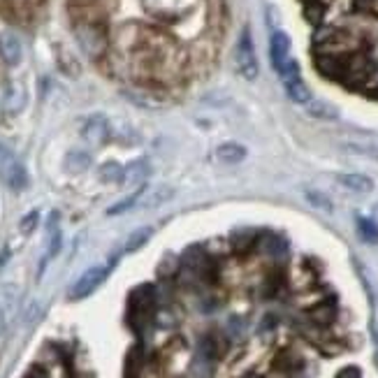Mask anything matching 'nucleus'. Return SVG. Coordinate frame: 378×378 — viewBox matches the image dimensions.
<instances>
[{
  "mask_svg": "<svg viewBox=\"0 0 378 378\" xmlns=\"http://www.w3.org/2000/svg\"><path fill=\"white\" fill-rule=\"evenodd\" d=\"M235 63H237V70L242 74L244 79L253 81L258 77V56H256V47H253V40H251V33L249 31H242V35L237 40V49H235Z\"/></svg>",
  "mask_w": 378,
  "mask_h": 378,
  "instance_id": "f257e3e1",
  "label": "nucleus"
},
{
  "mask_svg": "<svg viewBox=\"0 0 378 378\" xmlns=\"http://www.w3.org/2000/svg\"><path fill=\"white\" fill-rule=\"evenodd\" d=\"M107 277H109L107 265H95V267H91V270H86L70 288V299L77 302V299L88 297V295H93L102 284H105Z\"/></svg>",
  "mask_w": 378,
  "mask_h": 378,
  "instance_id": "f03ea898",
  "label": "nucleus"
},
{
  "mask_svg": "<svg viewBox=\"0 0 378 378\" xmlns=\"http://www.w3.org/2000/svg\"><path fill=\"white\" fill-rule=\"evenodd\" d=\"M279 74L284 77L286 93L293 102H297V105H309V102H311V91H309V86L304 84V79L299 77V65L295 63L293 58L288 60V65Z\"/></svg>",
  "mask_w": 378,
  "mask_h": 378,
  "instance_id": "7ed1b4c3",
  "label": "nucleus"
},
{
  "mask_svg": "<svg viewBox=\"0 0 378 378\" xmlns=\"http://www.w3.org/2000/svg\"><path fill=\"white\" fill-rule=\"evenodd\" d=\"M17 309H19V288L12 284L0 286V336L8 332Z\"/></svg>",
  "mask_w": 378,
  "mask_h": 378,
  "instance_id": "20e7f679",
  "label": "nucleus"
},
{
  "mask_svg": "<svg viewBox=\"0 0 378 378\" xmlns=\"http://www.w3.org/2000/svg\"><path fill=\"white\" fill-rule=\"evenodd\" d=\"M74 35H77L81 49H84L88 56H100L102 51H105V35H102V31L98 26L93 24H81L77 26V31H74Z\"/></svg>",
  "mask_w": 378,
  "mask_h": 378,
  "instance_id": "39448f33",
  "label": "nucleus"
},
{
  "mask_svg": "<svg viewBox=\"0 0 378 378\" xmlns=\"http://www.w3.org/2000/svg\"><path fill=\"white\" fill-rule=\"evenodd\" d=\"M270 58H272V65L274 70L281 72L284 67L288 65V60H290V38L286 35V33L277 31L270 40Z\"/></svg>",
  "mask_w": 378,
  "mask_h": 378,
  "instance_id": "423d86ee",
  "label": "nucleus"
},
{
  "mask_svg": "<svg viewBox=\"0 0 378 378\" xmlns=\"http://www.w3.org/2000/svg\"><path fill=\"white\" fill-rule=\"evenodd\" d=\"M174 197V188L170 183H158L154 188H147L144 193H140V200H137V207L142 209H156L161 204L170 202Z\"/></svg>",
  "mask_w": 378,
  "mask_h": 378,
  "instance_id": "0eeeda50",
  "label": "nucleus"
},
{
  "mask_svg": "<svg viewBox=\"0 0 378 378\" xmlns=\"http://www.w3.org/2000/svg\"><path fill=\"white\" fill-rule=\"evenodd\" d=\"M81 135L88 144L98 147V144H105L109 137V123L102 114H93L91 119H86L84 128H81Z\"/></svg>",
  "mask_w": 378,
  "mask_h": 378,
  "instance_id": "6e6552de",
  "label": "nucleus"
},
{
  "mask_svg": "<svg viewBox=\"0 0 378 378\" xmlns=\"http://www.w3.org/2000/svg\"><path fill=\"white\" fill-rule=\"evenodd\" d=\"M22 56H24V49L15 33H0V58L10 67H15L22 63Z\"/></svg>",
  "mask_w": 378,
  "mask_h": 378,
  "instance_id": "1a4fd4ad",
  "label": "nucleus"
},
{
  "mask_svg": "<svg viewBox=\"0 0 378 378\" xmlns=\"http://www.w3.org/2000/svg\"><path fill=\"white\" fill-rule=\"evenodd\" d=\"M211 158H214L218 165H237L246 158V149L237 142H225L214 149Z\"/></svg>",
  "mask_w": 378,
  "mask_h": 378,
  "instance_id": "9d476101",
  "label": "nucleus"
},
{
  "mask_svg": "<svg viewBox=\"0 0 378 378\" xmlns=\"http://www.w3.org/2000/svg\"><path fill=\"white\" fill-rule=\"evenodd\" d=\"M336 181H339L343 188L353 190V193H371V190H374V181H371L367 174H357V172H353V174H339Z\"/></svg>",
  "mask_w": 378,
  "mask_h": 378,
  "instance_id": "9b49d317",
  "label": "nucleus"
},
{
  "mask_svg": "<svg viewBox=\"0 0 378 378\" xmlns=\"http://www.w3.org/2000/svg\"><path fill=\"white\" fill-rule=\"evenodd\" d=\"M149 163L147 161H135L123 167V176H121V183L126 186H133V183H142L144 179L149 176Z\"/></svg>",
  "mask_w": 378,
  "mask_h": 378,
  "instance_id": "f8f14e48",
  "label": "nucleus"
},
{
  "mask_svg": "<svg viewBox=\"0 0 378 378\" xmlns=\"http://www.w3.org/2000/svg\"><path fill=\"white\" fill-rule=\"evenodd\" d=\"M91 167V156L86 154V151H70V154L65 156V170L70 172V174H81V172H86Z\"/></svg>",
  "mask_w": 378,
  "mask_h": 378,
  "instance_id": "ddd939ff",
  "label": "nucleus"
},
{
  "mask_svg": "<svg viewBox=\"0 0 378 378\" xmlns=\"http://www.w3.org/2000/svg\"><path fill=\"white\" fill-rule=\"evenodd\" d=\"M357 232H360L362 242L367 244H378V225L371 221V218H364V216H357Z\"/></svg>",
  "mask_w": 378,
  "mask_h": 378,
  "instance_id": "4468645a",
  "label": "nucleus"
},
{
  "mask_svg": "<svg viewBox=\"0 0 378 378\" xmlns=\"http://www.w3.org/2000/svg\"><path fill=\"white\" fill-rule=\"evenodd\" d=\"M151 235H154V228H140V230H135L133 235L128 237V242H126V253H135V251H140L144 244L149 242Z\"/></svg>",
  "mask_w": 378,
  "mask_h": 378,
  "instance_id": "2eb2a0df",
  "label": "nucleus"
},
{
  "mask_svg": "<svg viewBox=\"0 0 378 378\" xmlns=\"http://www.w3.org/2000/svg\"><path fill=\"white\" fill-rule=\"evenodd\" d=\"M309 109V114L315 116V119H336L339 116V112H336V107H332L329 102H320V100H315V102H309L306 105Z\"/></svg>",
  "mask_w": 378,
  "mask_h": 378,
  "instance_id": "dca6fc26",
  "label": "nucleus"
},
{
  "mask_svg": "<svg viewBox=\"0 0 378 378\" xmlns=\"http://www.w3.org/2000/svg\"><path fill=\"white\" fill-rule=\"evenodd\" d=\"M311 320L318 322V325H329V322L334 320V309L329 304H320L311 309Z\"/></svg>",
  "mask_w": 378,
  "mask_h": 378,
  "instance_id": "f3484780",
  "label": "nucleus"
},
{
  "mask_svg": "<svg viewBox=\"0 0 378 378\" xmlns=\"http://www.w3.org/2000/svg\"><path fill=\"white\" fill-rule=\"evenodd\" d=\"M121 176H123V167H121V165L107 163V165H102V167H100V179H102V181H121Z\"/></svg>",
  "mask_w": 378,
  "mask_h": 378,
  "instance_id": "a211bd4d",
  "label": "nucleus"
},
{
  "mask_svg": "<svg viewBox=\"0 0 378 378\" xmlns=\"http://www.w3.org/2000/svg\"><path fill=\"white\" fill-rule=\"evenodd\" d=\"M343 149H346L348 154H362L378 161V147H374V144H346Z\"/></svg>",
  "mask_w": 378,
  "mask_h": 378,
  "instance_id": "6ab92c4d",
  "label": "nucleus"
},
{
  "mask_svg": "<svg viewBox=\"0 0 378 378\" xmlns=\"http://www.w3.org/2000/svg\"><path fill=\"white\" fill-rule=\"evenodd\" d=\"M306 200L318 209H325V211H332V202L327 200L325 195L318 193V190H306Z\"/></svg>",
  "mask_w": 378,
  "mask_h": 378,
  "instance_id": "aec40b11",
  "label": "nucleus"
},
{
  "mask_svg": "<svg viewBox=\"0 0 378 378\" xmlns=\"http://www.w3.org/2000/svg\"><path fill=\"white\" fill-rule=\"evenodd\" d=\"M15 163H19L15 158V154H12L5 144H0V174H5V172H8Z\"/></svg>",
  "mask_w": 378,
  "mask_h": 378,
  "instance_id": "412c9836",
  "label": "nucleus"
},
{
  "mask_svg": "<svg viewBox=\"0 0 378 378\" xmlns=\"http://www.w3.org/2000/svg\"><path fill=\"white\" fill-rule=\"evenodd\" d=\"M8 105H10V109H17L24 105V91H22V86H12L10 88V93H8Z\"/></svg>",
  "mask_w": 378,
  "mask_h": 378,
  "instance_id": "4be33fe9",
  "label": "nucleus"
},
{
  "mask_svg": "<svg viewBox=\"0 0 378 378\" xmlns=\"http://www.w3.org/2000/svg\"><path fill=\"white\" fill-rule=\"evenodd\" d=\"M137 200H140V193L130 195L128 200H123V202H119V204H114V207H109L107 214H109V216H114V214H121V211H128L130 207H135Z\"/></svg>",
  "mask_w": 378,
  "mask_h": 378,
  "instance_id": "5701e85b",
  "label": "nucleus"
},
{
  "mask_svg": "<svg viewBox=\"0 0 378 378\" xmlns=\"http://www.w3.org/2000/svg\"><path fill=\"white\" fill-rule=\"evenodd\" d=\"M60 232L58 230H51V239H49V251H47V260H51V258H56L58 256V251H60Z\"/></svg>",
  "mask_w": 378,
  "mask_h": 378,
  "instance_id": "b1692460",
  "label": "nucleus"
},
{
  "mask_svg": "<svg viewBox=\"0 0 378 378\" xmlns=\"http://www.w3.org/2000/svg\"><path fill=\"white\" fill-rule=\"evenodd\" d=\"M38 211H31V214L28 216H26L24 218V221H22V232H26V235H28V232H33V230H35V225H38Z\"/></svg>",
  "mask_w": 378,
  "mask_h": 378,
  "instance_id": "393cba45",
  "label": "nucleus"
},
{
  "mask_svg": "<svg viewBox=\"0 0 378 378\" xmlns=\"http://www.w3.org/2000/svg\"><path fill=\"white\" fill-rule=\"evenodd\" d=\"M336 378H360V369H357V367H346V369L339 371V376H336Z\"/></svg>",
  "mask_w": 378,
  "mask_h": 378,
  "instance_id": "a878e982",
  "label": "nucleus"
},
{
  "mask_svg": "<svg viewBox=\"0 0 378 378\" xmlns=\"http://www.w3.org/2000/svg\"><path fill=\"white\" fill-rule=\"evenodd\" d=\"M26 378H47V371L42 367H33L28 374H26Z\"/></svg>",
  "mask_w": 378,
  "mask_h": 378,
  "instance_id": "bb28decb",
  "label": "nucleus"
},
{
  "mask_svg": "<svg viewBox=\"0 0 378 378\" xmlns=\"http://www.w3.org/2000/svg\"><path fill=\"white\" fill-rule=\"evenodd\" d=\"M270 378H286V374H279V371H272Z\"/></svg>",
  "mask_w": 378,
  "mask_h": 378,
  "instance_id": "cd10ccee",
  "label": "nucleus"
},
{
  "mask_svg": "<svg viewBox=\"0 0 378 378\" xmlns=\"http://www.w3.org/2000/svg\"><path fill=\"white\" fill-rule=\"evenodd\" d=\"M249 378H253V376H249Z\"/></svg>",
  "mask_w": 378,
  "mask_h": 378,
  "instance_id": "c85d7f7f",
  "label": "nucleus"
}]
</instances>
